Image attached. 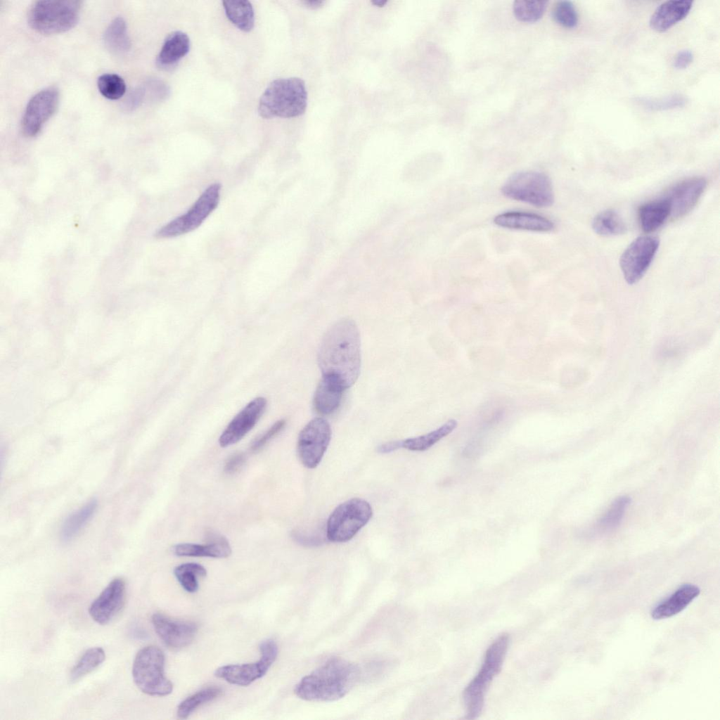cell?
I'll use <instances>...</instances> for the list:
<instances>
[{
    "mask_svg": "<svg viewBox=\"0 0 720 720\" xmlns=\"http://www.w3.org/2000/svg\"><path fill=\"white\" fill-rule=\"evenodd\" d=\"M318 364L323 377L352 387L361 370V339L355 321L343 318L324 334L318 352Z\"/></svg>",
    "mask_w": 720,
    "mask_h": 720,
    "instance_id": "1",
    "label": "cell"
},
{
    "mask_svg": "<svg viewBox=\"0 0 720 720\" xmlns=\"http://www.w3.org/2000/svg\"><path fill=\"white\" fill-rule=\"evenodd\" d=\"M357 664L340 657L326 661L295 686V694L306 701L331 702L345 697L359 680Z\"/></svg>",
    "mask_w": 720,
    "mask_h": 720,
    "instance_id": "2",
    "label": "cell"
},
{
    "mask_svg": "<svg viewBox=\"0 0 720 720\" xmlns=\"http://www.w3.org/2000/svg\"><path fill=\"white\" fill-rule=\"evenodd\" d=\"M307 92L304 80L298 77L271 82L260 97L258 113L264 118L295 117L304 113Z\"/></svg>",
    "mask_w": 720,
    "mask_h": 720,
    "instance_id": "3",
    "label": "cell"
},
{
    "mask_svg": "<svg viewBox=\"0 0 720 720\" xmlns=\"http://www.w3.org/2000/svg\"><path fill=\"white\" fill-rule=\"evenodd\" d=\"M508 644L509 636L506 634L494 641L485 652L480 671L464 689L463 698L467 719H476L482 712L487 690L502 668Z\"/></svg>",
    "mask_w": 720,
    "mask_h": 720,
    "instance_id": "4",
    "label": "cell"
},
{
    "mask_svg": "<svg viewBox=\"0 0 720 720\" xmlns=\"http://www.w3.org/2000/svg\"><path fill=\"white\" fill-rule=\"evenodd\" d=\"M82 4L77 0L37 1L29 11L28 23L43 34L66 32L77 24Z\"/></svg>",
    "mask_w": 720,
    "mask_h": 720,
    "instance_id": "5",
    "label": "cell"
},
{
    "mask_svg": "<svg viewBox=\"0 0 720 720\" xmlns=\"http://www.w3.org/2000/svg\"><path fill=\"white\" fill-rule=\"evenodd\" d=\"M165 655L155 645L146 646L136 653L132 665V677L137 688L152 696H165L173 690L172 683L165 675Z\"/></svg>",
    "mask_w": 720,
    "mask_h": 720,
    "instance_id": "6",
    "label": "cell"
},
{
    "mask_svg": "<svg viewBox=\"0 0 720 720\" xmlns=\"http://www.w3.org/2000/svg\"><path fill=\"white\" fill-rule=\"evenodd\" d=\"M501 190L508 198L537 207H548L554 202L551 181L546 174L540 172H516L505 181Z\"/></svg>",
    "mask_w": 720,
    "mask_h": 720,
    "instance_id": "7",
    "label": "cell"
},
{
    "mask_svg": "<svg viewBox=\"0 0 720 720\" xmlns=\"http://www.w3.org/2000/svg\"><path fill=\"white\" fill-rule=\"evenodd\" d=\"M372 515V508L364 499L353 498L340 503L328 519V539L335 543L348 541L368 522Z\"/></svg>",
    "mask_w": 720,
    "mask_h": 720,
    "instance_id": "8",
    "label": "cell"
},
{
    "mask_svg": "<svg viewBox=\"0 0 720 720\" xmlns=\"http://www.w3.org/2000/svg\"><path fill=\"white\" fill-rule=\"evenodd\" d=\"M220 191L221 184L219 183L209 186L185 214L163 226L155 236L159 238H172L196 229L217 207Z\"/></svg>",
    "mask_w": 720,
    "mask_h": 720,
    "instance_id": "9",
    "label": "cell"
},
{
    "mask_svg": "<svg viewBox=\"0 0 720 720\" xmlns=\"http://www.w3.org/2000/svg\"><path fill=\"white\" fill-rule=\"evenodd\" d=\"M260 660L252 663L229 664L219 667L214 675L226 682L246 686L266 674L278 655V646L272 639L263 641L259 645Z\"/></svg>",
    "mask_w": 720,
    "mask_h": 720,
    "instance_id": "10",
    "label": "cell"
},
{
    "mask_svg": "<svg viewBox=\"0 0 720 720\" xmlns=\"http://www.w3.org/2000/svg\"><path fill=\"white\" fill-rule=\"evenodd\" d=\"M331 439V428L328 422L322 418L310 420L300 431L297 444V451L302 465L315 468L321 462Z\"/></svg>",
    "mask_w": 720,
    "mask_h": 720,
    "instance_id": "11",
    "label": "cell"
},
{
    "mask_svg": "<svg viewBox=\"0 0 720 720\" xmlns=\"http://www.w3.org/2000/svg\"><path fill=\"white\" fill-rule=\"evenodd\" d=\"M659 247V240L653 236H641L636 238L624 251L620 259V267L626 281L634 284L639 281L647 271Z\"/></svg>",
    "mask_w": 720,
    "mask_h": 720,
    "instance_id": "12",
    "label": "cell"
},
{
    "mask_svg": "<svg viewBox=\"0 0 720 720\" xmlns=\"http://www.w3.org/2000/svg\"><path fill=\"white\" fill-rule=\"evenodd\" d=\"M59 103L56 88L44 89L28 101L21 122L22 133L28 137L37 136L55 113Z\"/></svg>",
    "mask_w": 720,
    "mask_h": 720,
    "instance_id": "13",
    "label": "cell"
},
{
    "mask_svg": "<svg viewBox=\"0 0 720 720\" xmlns=\"http://www.w3.org/2000/svg\"><path fill=\"white\" fill-rule=\"evenodd\" d=\"M264 397H259L249 402L229 423L219 438L221 447L238 442L257 424L266 408Z\"/></svg>",
    "mask_w": 720,
    "mask_h": 720,
    "instance_id": "14",
    "label": "cell"
},
{
    "mask_svg": "<svg viewBox=\"0 0 720 720\" xmlns=\"http://www.w3.org/2000/svg\"><path fill=\"white\" fill-rule=\"evenodd\" d=\"M125 597L124 581L121 578L112 579L89 606L91 617L100 624L109 623L122 610Z\"/></svg>",
    "mask_w": 720,
    "mask_h": 720,
    "instance_id": "15",
    "label": "cell"
},
{
    "mask_svg": "<svg viewBox=\"0 0 720 720\" xmlns=\"http://www.w3.org/2000/svg\"><path fill=\"white\" fill-rule=\"evenodd\" d=\"M151 620L160 639L173 649L190 645L198 631V626L193 622L174 620L159 612L153 614Z\"/></svg>",
    "mask_w": 720,
    "mask_h": 720,
    "instance_id": "16",
    "label": "cell"
},
{
    "mask_svg": "<svg viewBox=\"0 0 720 720\" xmlns=\"http://www.w3.org/2000/svg\"><path fill=\"white\" fill-rule=\"evenodd\" d=\"M706 186V179L701 176L688 178L675 184L665 196L670 203V215L679 218L690 212L702 196Z\"/></svg>",
    "mask_w": 720,
    "mask_h": 720,
    "instance_id": "17",
    "label": "cell"
},
{
    "mask_svg": "<svg viewBox=\"0 0 720 720\" xmlns=\"http://www.w3.org/2000/svg\"><path fill=\"white\" fill-rule=\"evenodd\" d=\"M493 221L496 225L502 228L534 232H549L555 227L549 219L536 213L522 211L503 212L496 215Z\"/></svg>",
    "mask_w": 720,
    "mask_h": 720,
    "instance_id": "18",
    "label": "cell"
},
{
    "mask_svg": "<svg viewBox=\"0 0 720 720\" xmlns=\"http://www.w3.org/2000/svg\"><path fill=\"white\" fill-rule=\"evenodd\" d=\"M208 543L197 544L183 543L174 545L172 550L177 556L225 558L231 554V548L226 537L215 533L207 534Z\"/></svg>",
    "mask_w": 720,
    "mask_h": 720,
    "instance_id": "19",
    "label": "cell"
},
{
    "mask_svg": "<svg viewBox=\"0 0 720 720\" xmlns=\"http://www.w3.org/2000/svg\"><path fill=\"white\" fill-rule=\"evenodd\" d=\"M693 3L691 0H670L662 3L650 18V27L657 32L667 30L688 15Z\"/></svg>",
    "mask_w": 720,
    "mask_h": 720,
    "instance_id": "20",
    "label": "cell"
},
{
    "mask_svg": "<svg viewBox=\"0 0 720 720\" xmlns=\"http://www.w3.org/2000/svg\"><path fill=\"white\" fill-rule=\"evenodd\" d=\"M700 593L698 586L691 584H683L653 608L651 617L656 620L673 617L683 610Z\"/></svg>",
    "mask_w": 720,
    "mask_h": 720,
    "instance_id": "21",
    "label": "cell"
},
{
    "mask_svg": "<svg viewBox=\"0 0 720 720\" xmlns=\"http://www.w3.org/2000/svg\"><path fill=\"white\" fill-rule=\"evenodd\" d=\"M345 390L337 381L323 376L314 392L313 404L316 411L322 415L335 411L340 405Z\"/></svg>",
    "mask_w": 720,
    "mask_h": 720,
    "instance_id": "22",
    "label": "cell"
},
{
    "mask_svg": "<svg viewBox=\"0 0 720 720\" xmlns=\"http://www.w3.org/2000/svg\"><path fill=\"white\" fill-rule=\"evenodd\" d=\"M190 50V39L184 32L174 31L165 39L156 58L157 65L169 69L184 58Z\"/></svg>",
    "mask_w": 720,
    "mask_h": 720,
    "instance_id": "23",
    "label": "cell"
},
{
    "mask_svg": "<svg viewBox=\"0 0 720 720\" xmlns=\"http://www.w3.org/2000/svg\"><path fill=\"white\" fill-rule=\"evenodd\" d=\"M670 214L671 206L666 197L648 202L641 205L638 211L641 228L645 233L657 230Z\"/></svg>",
    "mask_w": 720,
    "mask_h": 720,
    "instance_id": "24",
    "label": "cell"
},
{
    "mask_svg": "<svg viewBox=\"0 0 720 720\" xmlns=\"http://www.w3.org/2000/svg\"><path fill=\"white\" fill-rule=\"evenodd\" d=\"M103 41L106 48L115 54L122 55L130 51L131 43L122 18L117 17L110 23L104 32Z\"/></svg>",
    "mask_w": 720,
    "mask_h": 720,
    "instance_id": "25",
    "label": "cell"
},
{
    "mask_svg": "<svg viewBox=\"0 0 720 720\" xmlns=\"http://www.w3.org/2000/svg\"><path fill=\"white\" fill-rule=\"evenodd\" d=\"M630 502V498L626 496L617 497L603 516L593 525L589 533L595 536L605 534L617 528L622 522Z\"/></svg>",
    "mask_w": 720,
    "mask_h": 720,
    "instance_id": "26",
    "label": "cell"
},
{
    "mask_svg": "<svg viewBox=\"0 0 720 720\" xmlns=\"http://www.w3.org/2000/svg\"><path fill=\"white\" fill-rule=\"evenodd\" d=\"M228 19L239 30L251 31L255 25V13L252 4L246 0L224 1L222 2Z\"/></svg>",
    "mask_w": 720,
    "mask_h": 720,
    "instance_id": "27",
    "label": "cell"
},
{
    "mask_svg": "<svg viewBox=\"0 0 720 720\" xmlns=\"http://www.w3.org/2000/svg\"><path fill=\"white\" fill-rule=\"evenodd\" d=\"M458 423L454 419H451L437 429L416 437L409 438L401 440L402 448L413 451H426L453 432L457 427Z\"/></svg>",
    "mask_w": 720,
    "mask_h": 720,
    "instance_id": "28",
    "label": "cell"
},
{
    "mask_svg": "<svg viewBox=\"0 0 720 720\" xmlns=\"http://www.w3.org/2000/svg\"><path fill=\"white\" fill-rule=\"evenodd\" d=\"M97 505L96 500H91L65 520L60 529V538L63 541H70L78 534L93 516Z\"/></svg>",
    "mask_w": 720,
    "mask_h": 720,
    "instance_id": "29",
    "label": "cell"
},
{
    "mask_svg": "<svg viewBox=\"0 0 720 720\" xmlns=\"http://www.w3.org/2000/svg\"><path fill=\"white\" fill-rule=\"evenodd\" d=\"M592 228L596 233L603 236H617L626 231L623 219L612 210L598 214L593 220Z\"/></svg>",
    "mask_w": 720,
    "mask_h": 720,
    "instance_id": "30",
    "label": "cell"
},
{
    "mask_svg": "<svg viewBox=\"0 0 720 720\" xmlns=\"http://www.w3.org/2000/svg\"><path fill=\"white\" fill-rule=\"evenodd\" d=\"M105 659L104 650L94 647L86 650L71 669L70 680L75 682L98 667Z\"/></svg>",
    "mask_w": 720,
    "mask_h": 720,
    "instance_id": "31",
    "label": "cell"
},
{
    "mask_svg": "<svg viewBox=\"0 0 720 720\" xmlns=\"http://www.w3.org/2000/svg\"><path fill=\"white\" fill-rule=\"evenodd\" d=\"M222 693V690L216 686L207 687L184 700L178 706L176 715L181 719H187L197 708L210 702Z\"/></svg>",
    "mask_w": 720,
    "mask_h": 720,
    "instance_id": "32",
    "label": "cell"
},
{
    "mask_svg": "<svg viewBox=\"0 0 720 720\" xmlns=\"http://www.w3.org/2000/svg\"><path fill=\"white\" fill-rule=\"evenodd\" d=\"M174 574L185 591L194 593L198 589V578L205 577L207 570L200 564L187 562L176 566Z\"/></svg>",
    "mask_w": 720,
    "mask_h": 720,
    "instance_id": "33",
    "label": "cell"
},
{
    "mask_svg": "<svg viewBox=\"0 0 720 720\" xmlns=\"http://www.w3.org/2000/svg\"><path fill=\"white\" fill-rule=\"evenodd\" d=\"M546 1L518 0L513 2V11L515 18L522 22H533L543 15L547 5Z\"/></svg>",
    "mask_w": 720,
    "mask_h": 720,
    "instance_id": "34",
    "label": "cell"
},
{
    "mask_svg": "<svg viewBox=\"0 0 720 720\" xmlns=\"http://www.w3.org/2000/svg\"><path fill=\"white\" fill-rule=\"evenodd\" d=\"M636 101L649 110L661 111L683 107L687 99L681 94H674L661 98L638 97Z\"/></svg>",
    "mask_w": 720,
    "mask_h": 720,
    "instance_id": "35",
    "label": "cell"
},
{
    "mask_svg": "<svg viewBox=\"0 0 720 720\" xmlns=\"http://www.w3.org/2000/svg\"><path fill=\"white\" fill-rule=\"evenodd\" d=\"M99 92L105 98L110 100H117L126 92V84L124 79L116 74H104L97 80Z\"/></svg>",
    "mask_w": 720,
    "mask_h": 720,
    "instance_id": "36",
    "label": "cell"
},
{
    "mask_svg": "<svg viewBox=\"0 0 720 720\" xmlns=\"http://www.w3.org/2000/svg\"><path fill=\"white\" fill-rule=\"evenodd\" d=\"M552 15L556 22L565 27L573 28L577 25L578 14L570 1H558L553 8Z\"/></svg>",
    "mask_w": 720,
    "mask_h": 720,
    "instance_id": "37",
    "label": "cell"
},
{
    "mask_svg": "<svg viewBox=\"0 0 720 720\" xmlns=\"http://www.w3.org/2000/svg\"><path fill=\"white\" fill-rule=\"evenodd\" d=\"M146 97L148 94L153 101H162L169 95V88L167 84L158 79H150L143 85Z\"/></svg>",
    "mask_w": 720,
    "mask_h": 720,
    "instance_id": "38",
    "label": "cell"
},
{
    "mask_svg": "<svg viewBox=\"0 0 720 720\" xmlns=\"http://www.w3.org/2000/svg\"><path fill=\"white\" fill-rule=\"evenodd\" d=\"M285 423V420L283 419L276 421L268 430L252 443L251 451L254 452L259 451L283 429Z\"/></svg>",
    "mask_w": 720,
    "mask_h": 720,
    "instance_id": "39",
    "label": "cell"
},
{
    "mask_svg": "<svg viewBox=\"0 0 720 720\" xmlns=\"http://www.w3.org/2000/svg\"><path fill=\"white\" fill-rule=\"evenodd\" d=\"M146 98V92L143 86H139L134 89L127 97L124 108L127 110H134L139 108Z\"/></svg>",
    "mask_w": 720,
    "mask_h": 720,
    "instance_id": "40",
    "label": "cell"
},
{
    "mask_svg": "<svg viewBox=\"0 0 720 720\" xmlns=\"http://www.w3.org/2000/svg\"><path fill=\"white\" fill-rule=\"evenodd\" d=\"M291 536L295 542L303 546H318L322 543V541L319 537L307 534L300 530L292 531Z\"/></svg>",
    "mask_w": 720,
    "mask_h": 720,
    "instance_id": "41",
    "label": "cell"
},
{
    "mask_svg": "<svg viewBox=\"0 0 720 720\" xmlns=\"http://www.w3.org/2000/svg\"><path fill=\"white\" fill-rule=\"evenodd\" d=\"M246 456L243 453H237L232 455L227 459L224 467V471L226 474H233L237 472L245 464Z\"/></svg>",
    "mask_w": 720,
    "mask_h": 720,
    "instance_id": "42",
    "label": "cell"
},
{
    "mask_svg": "<svg viewBox=\"0 0 720 720\" xmlns=\"http://www.w3.org/2000/svg\"><path fill=\"white\" fill-rule=\"evenodd\" d=\"M693 60V53L690 50L680 51L674 57L672 64L678 70L686 68Z\"/></svg>",
    "mask_w": 720,
    "mask_h": 720,
    "instance_id": "43",
    "label": "cell"
},
{
    "mask_svg": "<svg viewBox=\"0 0 720 720\" xmlns=\"http://www.w3.org/2000/svg\"><path fill=\"white\" fill-rule=\"evenodd\" d=\"M402 448L401 440L392 441L381 444L378 447V451L382 454H387Z\"/></svg>",
    "mask_w": 720,
    "mask_h": 720,
    "instance_id": "44",
    "label": "cell"
},
{
    "mask_svg": "<svg viewBox=\"0 0 720 720\" xmlns=\"http://www.w3.org/2000/svg\"><path fill=\"white\" fill-rule=\"evenodd\" d=\"M324 2L325 1H321V0H311H311H306V1H302V3L305 6H307V7L311 8H319V7H321L324 4Z\"/></svg>",
    "mask_w": 720,
    "mask_h": 720,
    "instance_id": "45",
    "label": "cell"
},
{
    "mask_svg": "<svg viewBox=\"0 0 720 720\" xmlns=\"http://www.w3.org/2000/svg\"><path fill=\"white\" fill-rule=\"evenodd\" d=\"M371 3L374 6L382 7V6H384L386 3H387V1H384V0L377 1L376 0V1H372Z\"/></svg>",
    "mask_w": 720,
    "mask_h": 720,
    "instance_id": "46",
    "label": "cell"
}]
</instances>
